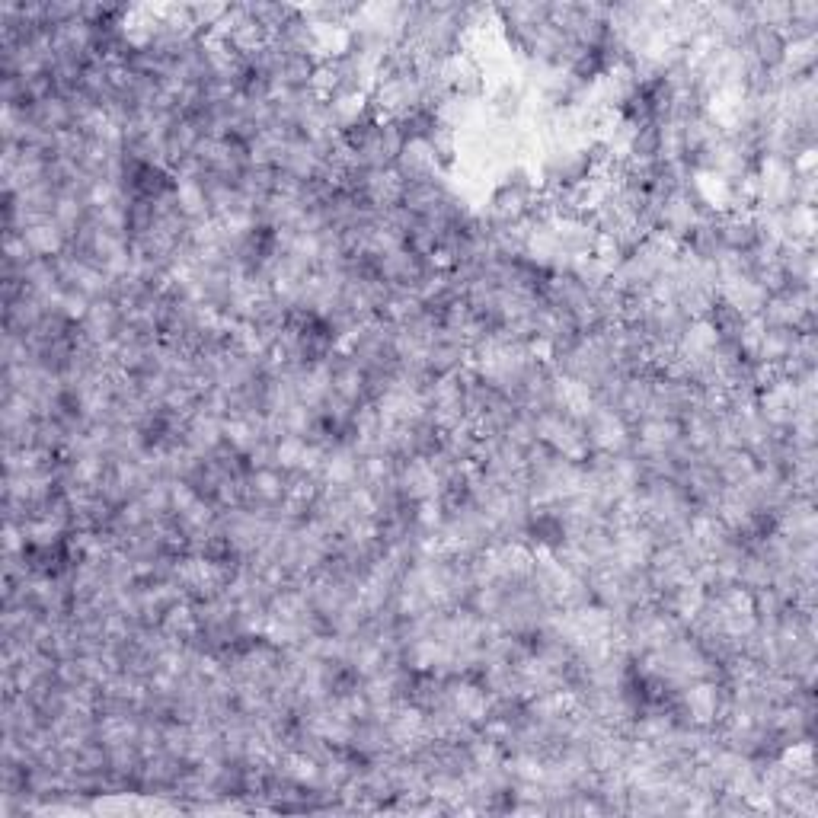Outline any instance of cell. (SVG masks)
Masks as SVG:
<instances>
[{
	"label": "cell",
	"instance_id": "1",
	"mask_svg": "<svg viewBox=\"0 0 818 818\" xmlns=\"http://www.w3.org/2000/svg\"><path fill=\"white\" fill-rule=\"evenodd\" d=\"M703 320H707V326L716 333L719 342H735V346H739V336H742L745 323H748V317H742L739 310H735L732 304H726L723 298H716L710 304L707 317H703Z\"/></svg>",
	"mask_w": 818,
	"mask_h": 818
}]
</instances>
